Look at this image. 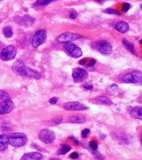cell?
<instances>
[{"label": "cell", "instance_id": "8d00e7d4", "mask_svg": "<svg viewBox=\"0 0 142 160\" xmlns=\"http://www.w3.org/2000/svg\"><path fill=\"white\" fill-rule=\"evenodd\" d=\"M96 64V61L94 59H91V60L89 61L88 63V66H93Z\"/></svg>", "mask_w": 142, "mask_h": 160}, {"label": "cell", "instance_id": "277c9868", "mask_svg": "<svg viewBox=\"0 0 142 160\" xmlns=\"http://www.w3.org/2000/svg\"><path fill=\"white\" fill-rule=\"evenodd\" d=\"M16 55V49L13 46H9L4 48L0 53V58L3 61H9L15 58Z\"/></svg>", "mask_w": 142, "mask_h": 160}, {"label": "cell", "instance_id": "ffe728a7", "mask_svg": "<svg viewBox=\"0 0 142 160\" xmlns=\"http://www.w3.org/2000/svg\"><path fill=\"white\" fill-rule=\"evenodd\" d=\"M122 81H125V83L128 84H136V82L133 77V75L131 73H128L126 75H125L122 77Z\"/></svg>", "mask_w": 142, "mask_h": 160}, {"label": "cell", "instance_id": "4fadbf2b", "mask_svg": "<svg viewBox=\"0 0 142 160\" xmlns=\"http://www.w3.org/2000/svg\"><path fill=\"white\" fill-rule=\"evenodd\" d=\"M43 155L39 152H30L24 154L20 160H41Z\"/></svg>", "mask_w": 142, "mask_h": 160}, {"label": "cell", "instance_id": "7402d4cb", "mask_svg": "<svg viewBox=\"0 0 142 160\" xmlns=\"http://www.w3.org/2000/svg\"><path fill=\"white\" fill-rule=\"evenodd\" d=\"M3 34L6 38H11L13 34V29L11 27L9 26H7L5 27H4Z\"/></svg>", "mask_w": 142, "mask_h": 160}, {"label": "cell", "instance_id": "7c38bea8", "mask_svg": "<svg viewBox=\"0 0 142 160\" xmlns=\"http://www.w3.org/2000/svg\"><path fill=\"white\" fill-rule=\"evenodd\" d=\"M17 23L22 26L28 27L33 25L35 23L34 18L29 15H24L23 17H18L16 19Z\"/></svg>", "mask_w": 142, "mask_h": 160}, {"label": "cell", "instance_id": "ac0fdd59", "mask_svg": "<svg viewBox=\"0 0 142 160\" xmlns=\"http://www.w3.org/2000/svg\"><path fill=\"white\" fill-rule=\"evenodd\" d=\"M130 116L133 118L141 120L142 119V109L141 108H136L130 112Z\"/></svg>", "mask_w": 142, "mask_h": 160}, {"label": "cell", "instance_id": "4316f807", "mask_svg": "<svg viewBox=\"0 0 142 160\" xmlns=\"http://www.w3.org/2000/svg\"><path fill=\"white\" fill-rule=\"evenodd\" d=\"M53 2H54L53 0H50V1L49 0H38V1L36 2V4L37 5L43 6H47Z\"/></svg>", "mask_w": 142, "mask_h": 160}, {"label": "cell", "instance_id": "83f0119b", "mask_svg": "<svg viewBox=\"0 0 142 160\" xmlns=\"http://www.w3.org/2000/svg\"><path fill=\"white\" fill-rule=\"evenodd\" d=\"M89 146L90 148L94 150V151H96L98 149V144L97 143V142H96L94 140H93V141H90V143H89Z\"/></svg>", "mask_w": 142, "mask_h": 160}, {"label": "cell", "instance_id": "1f68e13d", "mask_svg": "<svg viewBox=\"0 0 142 160\" xmlns=\"http://www.w3.org/2000/svg\"><path fill=\"white\" fill-rule=\"evenodd\" d=\"M93 154H94V156L96 158V159H98L99 160H102L103 159V156H102V155L100 153L98 152H96V150L95 151V152H93Z\"/></svg>", "mask_w": 142, "mask_h": 160}, {"label": "cell", "instance_id": "e0dca14e", "mask_svg": "<svg viewBox=\"0 0 142 160\" xmlns=\"http://www.w3.org/2000/svg\"><path fill=\"white\" fill-rule=\"evenodd\" d=\"M122 43L123 45H125V47L129 51L130 53H132V54H134V55L136 56H138L137 55V53L136 51V49H135V46L132 43L128 42V41L126 39H122Z\"/></svg>", "mask_w": 142, "mask_h": 160}, {"label": "cell", "instance_id": "603a6c76", "mask_svg": "<svg viewBox=\"0 0 142 160\" xmlns=\"http://www.w3.org/2000/svg\"><path fill=\"white\" fill-rule=\"evenodd\" d=\"M118 91V85L116 84H113L110 85L107 89V93H108L110 95H115L117 93Z\"/></svg>", "mask_w": 142, "mask_h": 160}, {"label": "cell", "instance_id": "5b68a950", "mask_svg": "<svg viewBox=\"0 0 142 160\" xmlns=\"http://www.w3.org/2000/svg\"><path fill=\"white\" fill-rule=\"evenodd\" d=\"M46 38H47V32H46V30H39L38 32H36L33 38H32V46L35 48L38 47L45 42Z\"/></svg>", "mask_w": 142, "mask_h": 160}, {"label": "cell", "instance_id": "484cf974", "mask_svg": "<svg viewBox=\"0 0 142 160\" xmlns=\"http://www.w3.org/2000/svg\"><path fill=\"white\" fill-rule=\"evenodd\" d=\"M105 13H107V14H113V15H120L121 13H119L117 10L113 9H106L104 11Z\"/></svg>", "mask_w": 142, "mask_h": 160}, {"label": "cell", "instance_id": "9c48e42d", "mask_svg": "<svg viewBox=\"0 0 142 160\" xmlns=\"http://www.w3.org/2000/svg\"><path fill=\"white\" fill-rule=\"evenodd\" d=\"M64 108L68 111H80L86 110L87 107L79 102H69L64 104Z\"/></svg>", "mask_w": 142, "mask_h": 160}, {"label": "cell", "instance_id": "f1b7e54d", "mask_svg": "<svg viewBox=\"0 0 142 160\" xmlns=\"http://www.w3.org/2000/svg\"><path fill=\"white\" fill-rule=\"evenodd\" d=\"M63 118L62 117H54L53 120V123L56 125H58L62 121Z\"/></svg>", "mask_w": 142, "mask_h": 160}, {"label": "cell", "instance_id": "f546056e", "mask_svg": "<svg viewBox=\"0 0 142 160\" xmlns=\"http://www.w3.org/2000/svg\"><path fill=\"white\" fill-rule=\"evenodd\" d=\"M130 7V4L129 3H123V6H122V10L125 12H127Z\"/></svg>", "mask_w": 142, "mask_h": 160}, {"label": "cell", "instance_id": "ab89813d", "mask_svg": "<svg viewBox=\"0 0 142 160\" xmlns=\"http://www.w3.org/2000/svg\"><path fill=\"white\" fill-rule=\"evenodd\" d=\"M49 160H60V159H57V158H51V159H50Z\"/></svg>", "mask_w": 142, "mask_h": 160}, {"label": "cell", "instance_id": "7a4b0ae2", "mask_svg": "<svg viewBox=\"0 0 142 160\" xmlns=\"http://www.w3.org/2000/svg\"><path fill=\"white\" fill-rule=\"evenodd\" d=\"M9 143L15 148H20L24 146L27 142L26 135L23 132H14L8 137Z\"/></svg>", "mask_w": 142, "mask_h": 160}, {"label": "cell", "instance_id": "8992f818", "mask_svg": "<svg viewBox=\"0 0 142 160\" xmlns=\"http://www.w3.org/2000/svg\"><path fill=\"white\" fill-rule=\"evenodd\" d=\"M39 138L43 143L50 144L54 142L55 139H56V135H55L54 132L53 131L45 129L40 131L39 134Z\"/></svg>", "mask_w": 142, "mask_h": 160}, {"label": "cell", "instance_id": "74e56055", "mask_svg": "<svg viewBox=\"0 0 142 160\" xmlns=\"http://www.w3.org/2000/svg\"><path fill=\"white\" fill-rule=\"evenodd\" d=\"M86 62V58H83V59H82V60L79 61V64L81 65H85Z\"/></svg>", "mask_w": 142, "mask_h": 160}, {"label": "cell", "instance_id": "30bf717a", "mask_svg": "<svg viewBox=\"0 0 142 160\" xmlns=\"http://www.w3.org/2000/svg\"><path fill=\"white\" fill-rule=\"evenodd\" d=\"M98 51L103 54H109L111 53L113 47L111 43L106 42V41H100L96 43Z\"/></svg>", "mask_w": 142, "mask_h": 160}, {"label": "cell", "instance_id": "d4e9b609", "mask_svg": "<svg viewBox=\"0 0 142 160\" xmlns=\"http://www.w3.org/2000/svg\"><path fill=\"white\" fill-rule=\"evenodd\" d=\"M10 99V96L6 92V91H3V90H0V100H4Z\"/></svg>", "mask_w": 142, "mask_h": 160}, {"label": "cell", "instance_id": "2e32d148", "mask_svg": "<svg viewBox=\"0 0 142 160\" xmlns=\"http://www.w3.org/2000/svg\"><path fill=\"white\" fill-rule=\"evenodd\" d=\"M9 144L8 136L5 135H0V151L5 150Z\"/></svg>", "mask_w": 142, "mask_h": 160}, {"label": "cell", "instance_id": "4dcf8cb0", "mask_svg": "<svg viewBox=\"0 0 142 160\" xmlns=\"http://www.w3.org/2000/svg\"><path fill=\"white\" fill-rule=\"evenodd\" d=\"M89 132H90L89 129H85L84 130H82L81 132V135L82 136V138H86Z\"/></svg>", "mask_w": 142, "mask_h": 160}, {"label": "cell", "instance_id": "ba28073f", "mask_svg": "<svg viewBox=\"0 0 142 160\" xmlns=\"http://www.w3.org/2000/svg\"><path fill=\"white\" fill-rule=\"evenodd\" d=\"M64 48L70 53V54L73 57L79 58L82 55V50L80 47L77 46L75 44H73L71 43H67L64 45Z\"/></svg>", "mask_w": 142, "mask_h": 160}, {"label": "cell", "instance_id": "6da1fadb", "mask_svg": "<svg viewBox=\"0 0 142 160\" xmlns=\"http://www.w3.org/2000/svg\"><path fill=\"white\" fill-rule=\"evenodd\" d=\"M13 69L17 74L22 77H27L31 78L39 79L40 74L31 68L27 67L22 61H16L13 65Z\"/></svg>", "mask_w": 142, "mask_h": 160}, {"label": "cell", "instance_id": "52a82bcc", "mask_svg": "<svg viewBox=\"0 0 142 160\" xmlns=\"http://www.w3.org/2000/svg\"><path fill=\"white\" fill-rule=\"evenodd\" d=\"M88 72L83 68H75L73 70V79L76 83H79V82L84 81L88 77Z\"/></svg>", "mask_w": 142, "mask_h": 160}, {"label": "cell", "instance_id": "f35d334b", "mask_svg": "<svg viewBox=\"0 0 142 160\" xmlns=\"http://www.w3.org/2000/svg\"><path fill=\"white\" fill-rule=\"evenodd\" d=\"M71 139H72V140L75 142V144H79V141H78L77 139H74V138H73V137H72V136L71 137Z\"/></svg>", "mask_w": 142, "mask_h": 160}, {"label": "cell", "instance_id": "e575fe53", "mask_svg": "<svg viewBox=\"0 0 142 160\" xmlns=\"http://www.w3.org/2000/svg\"><path fill=\"white\" fill-rule=\"evenodd\" d=\"M82 87L86 89H88V90H92L93 89V85H90V84H84L82 85Z\"/></svg>", "mask_w": 142, "mask_h": 160}, {"label": "cell", "instance_id": "5bb4252c", "mask_svg": "<svg viewBox=\"0 0 142 160\" xmlns=\"http://www.w3.org/2000/svg\"><path fill=\"white\" fill-rule=\"evenodd\" d=\"M86 117L81 115H76L69 117L68 122L71 123H77V124H82L86 122Z\"/></svg>", "mask_w": 142, "mask_h": 160}, {"label": "cell", "instance_id": "cb8c5ba5", "mask_svg": "<svg viewBox=\"0 0 142 160\" xmlns=\"http://www.w3.org/2000/svg\"><path fill=\"white\" fill-rule=\"evenodd\" d=\"M132 74L133 75V77L136 81V83H140L142 80V74L141 72L140 71H134L132 72Z\"/></svg>", "mask_w": 142, "mask_h": 160}, {"label": "cell", "instance_id": "d590c367", "mask_svg": "<svg viewBox=\"0 0 142 160\" xmlns=\"http://www.w3.org/2000/svg\"><path fill=\"white\" fill-rule=\"evenodd\" d=\"M70 157L73 159H77L78 158H79V154H78L77 152H73L71 154Z\"/></svg>", "mask_w": 142, "mask_h": 160}, {"label": "cell", "instance_id": "3957f363", "mask_svg": "<svg viewBox=\"0 0 142 160\" xmlns=\"http://www.w3.org/2000/svg\"><path fill=\"white\" fill-rule=\"evenodd\" d=\"M81 38L82 35L79 34L68 32H67L62 33L57 36L56 41L57 42L60 43H70Z\"/></svg>", "mask_w": 142, "mask_h": 160}, {"label": "cell", "instance_id": "8fae6325", "mask_svg": "<svg viewBox=\"0 0 142 160\" xmlns=\"http://www.w3.org/2000/svg\"><path fill=\"white\" fill-rule=\"evenodd\" d=\"M14 108V103L11 99L5 100L0 102V114L4 115L10 113Z\"/></svg>", "mask_w": 142, "mask_h": 160}, {"label": "cell", "instance_id": "d6986e66", "mask_svg": "<svg viewBox=\"0 0 142 160\" xmlns=\"http://www.w3.org/2000/svg\"><path fill=\"white\" fill-rule=\"evenodd\" d=\"M71 147L70 146H68L67 144H61V147L60 148L57 154L58 155H65L67 153H68L71 150Z\"/></svg>", "mask_w": 142, "mask_h": 160}, {"label": "cell", "instance_id": "44dd1931", "mask_svg": "<svg viewBox=\"0 0 142 160\" xmlns=\"http://www.w3.org/2000/svg\"><path fill=\"white\" fill-rule=\"evenodd\" d=\"M96 100L106 105H111L113 104L111 100L107 97H105V96H99V97H96Z\"/></svg>", "mask_w": 142, "mask_h": 160}, {"label": "cell", "instance_id": "836d02e7", "mask_svg": "<svg viewBox=\"0 0 142 160\" xmlns=\"http://www.w3.org/2000/svg\"><path fill=\"white\" fill-rule=\"evenodd\" d=\"M77 15H77V12H75V11H71V13H70V19H76V18H77Z\"/></svg>", "mask_w": 142, "mask_h": 160}, {"label": "cell", "instance_id": "d6a6232c", "mask_svg": "<svg viewBox=\"0 0 142 160\" xmlns=\"http://www.w3.org/2000/svg\"><path fill=\"white\" fill-rule=\"evenodd\" d=\"M58 100V99L56 97H52L51 99L49 100V103L51 104H55L57 103Z\"/></svg>", "mask_w": 142, "mask_h": 160}, {"label": "cell", "instance_id": "9a60e30c", "mask_svg": "<svg viewBox=\"0 0 142 160\" xmlns=\"http://www.w3.org/2000/svg\"><path fill=\"white\" fill-rule=\"evenodd\" d=\"M115 28L121 33H125L129 30V24L124 21L118 22L115 26Z\"/></svg>", "mask_w": 142, "mask_h": 160}]
</instances>
